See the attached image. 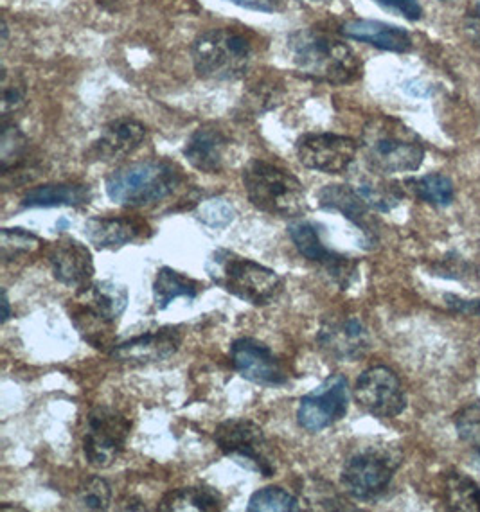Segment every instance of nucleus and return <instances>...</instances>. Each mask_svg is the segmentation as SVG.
<instances>
[{
  "mask_svg": "<svg viewBox=\"0 0 480 512\" xmlns=\"http://www.w3.org/2000/svg\"><path fill=\"white\" fill-rule=\"evenodd\" d=\"M27 101V87L24 78L18 72L8 69L2 71V117L4 121L9 115L17 114Z\"/></svg>",
  "mask_w": 480,
  "mask_h": 512,
  "instance_id": "72a5a7b5",
  "label": "nucleus"
},
{
  "mask_svg": "<svg viewBox=\"0 0 480 512\" xmlns=\"http://www.w3.org/2000/svg\"><path fill=\"white\" fill-rule=\"evenodd\" d=\"M319 205L324 211L344 214L347 220L353 221L367 236L373 234V218L369 212L371 207L356 193L355 187L326 186L319 191Z\"/></svg>",
  "mask_w": 480,
  "mask_h": 512,
  "instance_id": "5701e85b",
  "label": "nucleus"
},
{
  "mask_svg": "<svg viewBox=\"0 0 480 512\" xmlns=\"http://www.w3.org/2000/svg\"><path fill=\"white\" fill-rule=\"evenodd\" d=\"M249 512H297L301 511L299 500L283 487H265L250 496Z\"/></svg>",
  "mask_w": 480,
  "mask_h": 512,
  "instance_id": "7c9ffc66",
  "label": "nucleus"
},
{
  "mask_svg": "<svg viewBox=\"0 0 480 512\" xmlns=\"http://www.w3.org/2000/svg\"><path fill=\"white\" fill-rule=\"evenodd\" d=\"M441 2H445V4H450V2H455V0H441Z\"/></svg>",
  "mask_w": 480,
  "mask_h": 512,
  "instance_id": "49530a36",
  "label": "nucleus"
},
{
  "mask_svg": "<svg viewBox=\"0 0 480 512\" xmlns=\"http://www.w3.org/2000/svg\"><path fill=\"white\" fill-rule=\"evenodd\" d=\"M2 511H26L22 507H8V505H2Z\"/></svg>",
  "mask_w": 480,
  "mask_h": 512,
  "instance_id": "79ce46f5",
  "label": "nucleus"
},
{
  "mask_svg": "<svg viewBox=\"0 0 480 512\" xmlns=\"http://www.w3.org/2000/svg\"><path fill=\"white\" fill-rule=\"evenodd\" d=\"M205 272L216 286L252 306H267L283 292V279L274 270L227 248L214 250Z\"/></svg>",
  "mask_w": 480,
  "mask_h": 512,
  "instance_id": "7ed1b4c3",
  "label": "nucleus"
},
{
  "mask_svg": "<svg viewBox=\"0 0 480 512\" xmlns=\"http://www.w3.org/2000/svg\"><path fill=\"white\" fill-rule=\"evenodd\" d=\"M67 225H69V223H67V221L65 220H62L60 221V223H58V229H62V227H67Z\"/></svg>",
  "mask_w": 480,
  "mask_h": 512,
  "instance_id": "a18cd8bd",
  "label": "nucleus"
},
{
  "mask_svg": "<svg viewBox=\"0 0 480 512\" xmlns=\"http://www.w3.org/2000/svg\"><path fill=\"white\" fill-rule=\"evenodd\" d=\"M446 302H448L450 308L459 311V313L480 317V301H464V299H459L455 295H446Z\"/></svg>",
  "mask_w": 480,
  "mask_h": 512,
  "instance_id": "ea45409f",
  "label": "nucleus"
},
{
  "mask_svg": "<svg viewBox=\"0 0 480 512\" xmlns=\"http://www.w3.org/2000/svg\"><path fill=\"white\" fill-rule=\"evenodd\" d=\"M342 35L392 53H407L412 49V38L405 29L378 20H349L342 26Z\"/></svg>",
  "mask_w": 480,
  "mask_h": 512,
  "instance_id": "412c9836",
  "label": "nucleus"
},
{
  "mask_svg": "<svg viewBox=\"0 0 480 512\" xmlns=\"http://www.w3.org/2000/svg\"><path fill=\"white\" fill-rule=\"evenodd\" d=\"M448 509L457 512H480V486L466 475L448 473L445 478Z\"/></svg>",
  "mask_w": 480,
  "mask_h": 512,
  "instance_id": "bb28decb",
  "label": "nucleus"
},
{
  "mask_svg": "<svg viewBox=\"0 0 480 512\" xmlns=\"http://www.w3.org/2000/svg\"><path fill=\"white\" fill-rule=\"evenodd\" d=\"M92 191L85 184H45L29 189L22 207H78L89 204Z\"/></svg>",
  "mask_w": 480,
  "mask_h": 512,
  "instance_id": "b1692460",
  "label": "nucleus"
},
{
  "mask_svg": "<svg viewBox=\"0 0 480 512\" xmlns=\"http://www.w3.org/2000/svg\"><path fill=\"white\" fill-rule=\"evenodd\" d=\"M304 2H310V4H329L333 0H304Z\"/></svg>",
  "mask_w": 480,
  "mask_h": 512,
  "instance_id": "37998d69",
  "label": "nucleus"
},
{
  "mask_svg": "<svg viewBox=\"0 0 480 512\" xmlns=\"http://www.w3.org/2000/svg\"><path fill=\"white\" fill-rule=\"evenodd\" d=\"M355 191L364 198L365 204L380 212L392 211L401 200L400 189L380 178H360Z\"/></svg>",
  "mask_w": 480,
  "mask_h": 512,
  "instance_id": "c756f323",
  "label": "nucleus"
},
{
  "mask_svg": "<svg viewBox=\"0 0 480 512\" xmlns=\"http://www.w3.org/2000/svg\"><path fill=\"white\" fill-rule=\"evenodd\" d=\"M223 496L213 489V487H182L177 491H171L162 498L159 504V511L178 512V511H204L216 512L222 511Z\"/></svg>",
  "mask_w": 480,
  "mask_h": 512,
  "instance_id": "393cba45",
  "label": "nucleus"
},
{
  "mask_svg": "<svg viewBox=\"0 0 480 512\" xmlns=\"http://www.w3.org/2000/svg\"><path fill=\"white\" fill-rule=\"evenodd\" d=\"M240 8L263 11V13H276L283 8V0H229Z\"/></svg>",
  "mask_w": 480,
  "mask_h": 512,
  "instance_id": "58836bf2",
  "label": "nucleus"
},
{
  "mask_svg": "<svg viewBox=\"0 0 480 512\" xmlns=\"http://www.w3.org/2000/svg\"><path fill=\"white\" fill-rule=\"evenodd\" d=\"M358 144L349 137L335 133H310L297 142V157L301 164L326 175L346 173L353 164Z\"/></svg>",
  "mask_w": 480,
  "mask_h": 512,
  "instance_id": "f8f14e48",
  "label": "nucleus"
},
{
  "mask_svg": "<svg viewBox=\"0 0 480 512\" xmlns=\"http://www.w3.org/2000/svg\"><path fill=\"white\" fill-rule=\"evenodd\" d=\"M182 344V335L177 327H160L152 333L134 336L110 351V358L128 365H148L164 362L177 353Z\"/></svg>",
  "mask_w": 480,
  "mask_h": 512,
  "instance_id": "dca6fc26",
  "label": "nucleus"
},
{
  "mask_svg": "<svg viewBox=\"0 0 480 512\" xmlns=\"http://www.w3.org/2000/svg\"><path fill=\"white\" fill-rule=\"evenodd\" d=\"M317 344L335 360L355 362L367 353L371 338L358 318H329L320 326Z\"/></svg>",
  "mask_w": 480,
  "mask_h": 512,
  "instance_id": "2eb2a0df",
  "label": "nucleus"
},
{
  "mask_svg": "<svg viewBox=\"0 0 480 512\" xmlns=\"http://www.w3.org/2000/svg\"><path fill=\"white\" fill-rule=\"evenodd\" d=\"M400 464V451L387 446H369L346 460L342 486L347 495L356 500H373L389 487Z\"/></svg>",
  "mask_w": 480,
  "mask_h": 512,
  "instance_id": "0eeeda50",
  "label": "nucleus"
},
{
  "mask_svg": "<svg viewBox=\"0 0 480 512\" xmlns=\"http://www.w3.org/2000/svg\"><path fill=\"white\" fill-rule=\"evenodd\" d=\"M49 263L54 279L71 288H85L94 277V261L89 248L78 239L63 236L49 248Z\"/></svg>",
  "mask_w": 480,
  "mask_h": 512,
  "instance_id": "f3484780",
  "label": "nucleus"
},
{
  "mask_svg": "<svg viewBox=\"0 0 480 512\" xmlns=\"http://www.w3.org/2000/svg\"><path fill=\"white\" fill-rule=\"evenodd\" d=\"M243 186L250 204L259 211L279 218H297L308 212L301 180L267 160H250L243 169Z\"/></svg>",
  "mask_w": 480,
  "mask_h": 512,
  "instance_id": "39448f33",
  "label": "nucleus"
},
{
  "mask_svg": "<svg viewBox=\"0 0 480 512\" xmlns=\"http://www.w3.org/2000/svg\"><path fill=\"white\" fill-rule=\"evenodd\" d=\"M144 139L146 128L143 123L130 117H121L103 128L98 141L87 151V157L101 162L125 159L143 144Z\"/></svg>",
  "mask_w": 480,
  "mask_h": 512,
  "instance_id": "6ab92c4d",
  "label": "nucleus"
},
{
  "mask_svg": "<svg viewBox=\"0 0 480 512\" xmlns=\"http://www.w3.org/2000/svg\"><path fill=\"white\" fill-rule=\"evenodd\" d=\"M150 234L148 223L137 218H90L85 223V236L99 250H117L150 238Z\"/></svg>",
  "mask_w": 480,
  "mask_h": 512,
  "instance_id": "aec40b11",
  "label": "nucleus"
},
{
  "mask_svg": "<svg viewBox=\"0 0 480 512\" xmlns=\"http://www.w3.org/2000/svg\"><path fill=\"white\" fill-rule=\"evenodd\" d=\"M40 239L36 238L33 232L24 229H2L0 230V250L2 259L9 263L20 256H26L35 252L40 247Z\"/></svg>",
  "mask_w": 480,
  "mask_h": 512,
  "instance_id": "2f4dec72",
  "label": "nucleus"
},
{
  "mask_svg": "<svg viewBox=\"0 0 480 512\" xmlns=\"http://www.w3.org/2000/svg\"><path fill=\"white\" fill-rule=\"evenodd\" d=\"M362 151L369 168L382 175L416 171L425 159L418 133L389 115H378L365 124Z\"/></svg>",
  "mask_w": 480,
  "mask_h": 512,
  "instance_id": "f03ea898",
  "label": "nucleus"
},
{
  "mask_svg": "<svg viewBox=\"0 0 480 512\" xmlns=\"http://www.w3.org/2000/svg\"><path fill=\"white\" fill-rule=\"evenodd\" d=\"M252 42L247 36L222 27L198 36L191 49L195 69L202 78L216 81L238 80L252 62Z\"/></svg>",
  "mask_w": 480,
  "mask_h": 512,
  "instance_id": "423d86ee",
  "label": "nucleus"
},
{
  "mask_svg": "<svg viewBox=\"0 0 480 512\" xmlns=\"http://www.w3.org/2000/svg\"><path fill=\"white\" fill-rule=\"evenodd\" d=\"M455 430L461 441L480 448V401L468 405L455 415Z\"/></svg>",
  "mask_w": 480,
  "mask_h": 512,
  "instance_id": "c9c22d12",
  "label": "nucleus"
},
{
  "mask_svg": "<svg viewBox=\"0 0 480 512\" xmlns=\"http://www.w3.org/2000/svg\"><path fill=\"white\" fill-rule=\"evenodd\" d=\"M355 398L365 412L392 419L407 408V396L401 387L398 376L387 367H371L358 378L355 387Z\"/></svg>",
  "mask_w": 480,
  "mask_h": 512,
  "instance_id": "9b49d317",
  "label": "nucleus"
},
{
  "mask_svg": "<svg viewBox=\"0 0 480 512\" xmlns=\"http://www.w3.org/2000/svg\"><path fill=\"white\" fill-rule=\"evenodd\" d=\"M214 442L223 455L243 468L263 477H274L276 464L270 455L267 437L258 424L249 419H229L214 432Z\"/></svg>",
  "mask_w": 480,
  "mask_h": 512,
  "instance_id": "6e6552de",
  "label": "nucleus"
},
{
  "mask_svg": "<svg viewBox=\"0 0 480 512\" xmlns=\"http://www.w3.org/2000/svg\"><path fill=\"white\" fill-rule=\"evenodd\" d=\"M288 54L301 74L331 85L351 83L362 72V63L349 45L317 29H301L290 36Z\"/></svg>",
  "mask_w": 480,
  "mask_h": 512,
  "instance_id": "f257e3e1",
  "label": "nucleus"
},
{
  "mask_svg": "<svg viewBox=\"0 0 480 512\" xmlns=\"http://www.w3.org/2000/svg\"><path fill=\"white\" fill-rule=\"evenodd\" d=\"M182 180V171L168 160L135 162L107 178V195L123 207H150L173 195Z\"/></svg>",
  "mask_w": 480,
  "mask_h": 512,
  "instance_id": "20e7f679",
  "label": "nucleus"
},
{
  "mask_svg": "<svg viewBox=\"0 0 480 512\" xmlns=\"http://www.w3.org/2000/svg\"><path fill=\"white\" fill-rule=\"evenodd\" d=\"M76 302L92 315L114 326L128 306V290L123 284L114 281H98L81 288Z\"/></svg>",
  "mask_w": 480,
  "mask_h": 512,
  "instance_id": "4be33fe9",
  "label": "nucleus"
},
{
  "mask_svg": "<svg viewBox=\"0 0 480 512\" xmlns=\"http://www.w3.org/2000/svg\"><path fill=\"white\" fill-rule=\"evenodd\" d=\"M231 139L216 124H204L187 139L184 155L193 168L214 175L220 173L229 157Z\"/></svg>",
  "mask_w": 480,
  "mask_h": 512,
  "instance_id": "a211bd4d",
  "label": "nucleus"
},
{
  "mask_svg": "<svg viewBox=\"0 0 480 512\" xmlns=\"http://www.w3.org/2000/svg\"><path fill=\"white\" fill-rule=\"evenodd\" d=\"M464 36L475 47H480V4H473L463 20Z\"/></svg>",
  "mask_w": 480,
  "mask_h": 512,
  "instance_id": "4c0bfd02",
  "label": "nucleus"
},
{
  "mask_svg": "<svg viewBox=\"0 0 480 512\" xmlns=\"http://www.w3.org/2000/svg\"><path fill=\"white\" fill-rule=\"evenodd\" d=\"M232 367L241 378L261 387H283L288 383L285 365L272 349L254 338H240L231 347Z\"/></svg>",
  "mask_w": 480,
  "mask_h": 512,
  "instance_id": "ddd939ff",
  "label": "nucleus"
},
{
  "mask_svg": "<svg viewBox=\"0 0 480 512\" xmlns=\"http://www.w3.org/2000/svg\"><path fill=\"white\" fill-rule=\"evenodd\" d=\"M475 466L480 469V448H477V457H475Z\"/></svg>",
  "mask_w": 480,
  "mask_h": 512,
  "instance_id": "c03bdc74",
  "label": "nucleus"
},
{
  "mask_svg": "<svg viewBox=\"0 0 480 512\" xmlns=\"http://www.w3.org/2000/svg\"><path fill=\"white\" fill-rule=\"evenodd\" d=\"M405 186L409 187L410 193L427 202V204L445 207L452 204L454 200V184L450 178L439 173H432L427 177L414 178L409 180Z\"/></svg>",
  "mask_w": 480,
  "mask_h": 512,
  "instance_id": "c85d7f7f",
  "label": "nucleus"
},
{
  "mask_svg": "<svg viewBox=\"0 0 480 512\" xmlns=\"http://www.w3.org/2000/svg\"><path fill=\"white\" fill-rule=\"evenodd\" d=\"M29 142L26 135L20 132L17 124L4 121L2 135H0V171L2 175H9L26 162Z\"/></svg>",
  "mask_w": 480,
  "mask_h": 512,
  "instance_id": "cd10ccee",
  "label": "nucleus"
},
{
  "mask_svg": "<svg viewBox=\"0 0 480 512\" xmlns=\"http://www.w3.org/2000/svg\"><path fill=\"white\" fill-rule=\"evenodd\" d=\"M288 234L301 256L322 266L342 290H347L355 277L356 265L349 257L340 256L324 247L315 223L306 220L294 221L288 225Z\"/></svg>",
  "mask_w": 480,
  "mask_h": 512,
  "instance_id": "4468645a",
  "label": "nucleus"
},
{
  "mask_svg": "<svg viewBox=\"0 0 480 512\" xmlns=\"http://www.w3.org/2000/svg\"><path fill=\"white\" fill-rule=\"evenodd\" d=\"M200 292H204V284L186 275L178 274L177 270L169 266L160 268L153 283V297H155L157 309L168 308L171 302L177 301L180 297L195 301Z\"/></svg>",
  "mask_w": 480,
  "mask_h": 512,
  "instance_id": "a878e982",
  "label": "nucleus"
},
{
  "mask_svg": "<svg viewBox=\"0 0 480 512\" xmlns=\"http://www.w3.org/2000/svg\"><path fill=\"white\" fill-rule=\"evenodd\" d=\"M9 317H11V308H9L8 293L4 290V292H2V324H6Z\"/></svg>",
  "mask_w": 480,
  "mask_h": 512,
  "instance_id": "a19ab883",
  "label": "nucleus"
},
{
  "mask_svg": "<svg viewBox=\"0 0 480 512\" xmlns=\"http://www.w3.org/2000/svg\"><path fill=\"white\" fill-rule=\"evenodd\" d=\"M76 502L87 511H107L112 504V487L105 478H89L78 489Z\"/></svg>",
  "mask_w": 480,
  "mask_h": 512,
  "instance_id": "473e14b6",
  "label": "nucleus"
},
{
  "mask_svg": "<svg viewBox=\"0 0 480 512\" xmlns=\"http://www.w3.org/2000/svg\"><path fill=\"white\" fill-rule=\"evenodd\" d=\"M196 220L202 221L207 227L213 229H223L234 220V209L229 202H225L222 198H213V200H205L196 207Z\"/></svg>",
  "mask_w": 480,
  "mask_h": 512,
  "instance_id": "f704fd0d",
  "label": "nucleus"
},
{
  "mask_svg": "<svg viewBox=\"0 0 480 512\" xmlns=\"http://www.w3.org/2000/svg\"><path fill=\"white\" fill-rule=\"evenodd\" d=\"M349 410V385L342 374H333L317 389L299 401L297 421L306 432H322L346 417Z\"/></svg>",
  "mask_w": 480,
  "mask_h": 512,
  "instance_id": "9d476101",
  "label": "nucleus"
},
{
  "mask_svg": "<svg viewBox=\"0 0 480 512\" xmlns=\"http://www.w3.org/2000/svg\"><path fill=\"white\" fill-rule=\"evenodd\" d=\"M132 424L116 408L96 407L85 419L83 453L90 466L105 469L125 451Z\"/></svg>",
  "mask_w": 480,
  "mask_h": 512,
  "instance_id": "1a4fd4ad",
  "label": "nucleus"
},
{
  "mask_svg": "<svg viewBox=\"0 0 480 512\" xmlns=\"http://www.w3.org/2000/svg\"><path fill=\"white\" fill-rule=\"evenodd\" d=\"M374 2L392 15L407 18L412 22L423 17V8H421L418 0H374Z\"/></svg>",
  "mask_w": 480,
  "mask_h": 512,
  "instance_id": "e433bc0d",
  "label": "nucleus"
}]
</instances>
